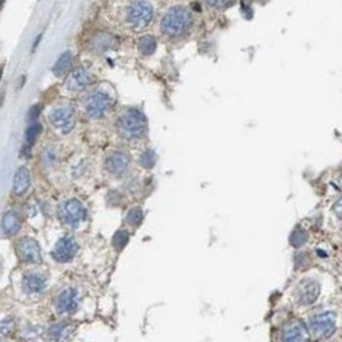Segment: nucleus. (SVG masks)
<instances>
[{"label":"nucleus","mask_w":342,"mask_h":342,"mask_svg":"<svg viewBox=\"0 0 342 342\" xmlns=\"http://www.w3.org/2000/svg\"><path fill=\"white\" fill-rule=\"evenodd\" d=\"M116 130L126 141H137L146 134L148 122L139 109L128 108L123 110L116 121Z\"/></svg>","instance_id":"f257e3e1"},{"label":"nucleus","mask_w":342,"mask_h":342,"mask_svg":"<svg viewBox=\"0 0 342 342\" xmlns=\"http://www.w3.org/2000/svg\"><path fill=\"white\" fill-rule=\"evenodd\" d=\"M192 25L194 17L189 9L185 7H173L161 18L160 31L169 39H178L185 36L191 30Z\"/></svg>","instance_id":"f03ea898"},{"label":"nucleus","mask_w":342,"mask_h":342,"mask_svg":"<svg viewBox=\"0 0 342 342\" xmlns=\"http://www.w3.org/2000/svg\"><path fill=\"white\" fill-rule=\"evenodd\" d=\"M305 325L310 336L324 341L331 338L338 329V317L334 310H319L309 317Z\"/></svg>","instance_id":"7ed1b4c3"},{"label":"nucleus","mask_w":342,"mask_h":342,"mask_svg":"<svg viewBox=\"0 0 342 342\" xmlns=\"http://www.w3.org/2000/svg\"><path fill=\"white\" fill-rule=\"evenodd\" d=\"M153 17V6L148 2H134L127 4L123 12V22L134 32H141L148 28Z\"/></svg>","instance_id":"20e7f679"},{"label":"nucleus","mask_w":342,"mask_h":342,"mask_svg":"<svg viewBox=\"0 0 342 342\" xmlns=\"http://www.w3.org/2000/svg\"><path fill=\"white\" fill-rule=\"evenodd\" d=\"M85 114L90 120H101L111 110L114 99L105 90H95L90 92L84 100Z\"/></svg>","instance_id":"39448f33"},{"label":"nucleus","mask_w":342,"mask_h":342,"mask_svg":"<svg viewBox=\"0 0 342 342\" xmlns=\"http://www.w3.org/2000/svg\"><path fill=\"white\" fill-rule=\"evenodd\" d=\"M58 215L66 225L76 227L86 218V209L77 199H68L59 205Z\"/></svg>","instance_id":"423d86ee"},{"label":"nucleus","mask_w":342,"mask_h":342,"mask_svg":"<svg viewBox=\"0 0 342 342\" xmlns=\"http://www.w3.org/2000/svg\"><path fill=\"white\" fill-rule=\"evenodd\" d=\"M278 342H310V334L305 323L299 319H290L282 324Z\"/></svg>","instance_id":"0eeeda50"},{"label":"nucleus","mask_w":342,"mask_h":342,"mask_svg":"<svg viewBox=\"0 0 342 342\" xmlns=\"http://www.w3.org/2000/svg\"><path fill=\"white\" fill-rule=\"evenodd\" d=\"M49 122L62 134H68L73 130L76 123L75 109L71 105H61L54 108L49 114Z\"/></svg>","instance_id":"6e6552de"},{"label":"nucleus","mask_w":342,"mask_h":342,"mask_svg":"<svg viewBox=\"0 0 342 342\" xmlns=\"http://www.w3.org/2000/svg\"><path fill=\"white\" fill-rule=\"evenodd\" d=\"M130 163H131V159H130L127 153L116 150L108 154L105 161H104V167H105V170L109 175L120 178L126 175V172L130 168Z\"/></svg>","instance_id":"1a4fd4ad"},{"label":"nucleus","mask_w":342,"mask_h":342,"mask_svg":"<svg viewBox=\"0 0 342 342\" xmlns=\"http://www.w3.org/2000/svg\"><path fill=\"white\" fill-rule=\"evenodd\" d=\"M78 306H80V292L73 287L64 289L55 299V310L59 314H73Z\"/></svg>","instance_id":"9d476101"},{"label":"nucleus","mask_w":342,"mask_h":342,"mask_svg":"<svg viewBox=\"0 0 342 342\" xmlns=\"http://www.w3.org/2000/svg\"><path fill=\"white\" fill-rule=\"evenodd\" d=\"M16 250L22 262L32 264L41 262V249L36 240L23 237L16 244Z\"/></svg>","instance_id":"9b49d317"},{"label":"nucleus","mask_w":342,"mask_h":342,"mask_svg":"<svg viewBox=\"0 0 342 342\" xmlns=\"http://www.w3.org/2000/svg\"><path fill=\"white\" fill-rule=\"evenodd\" d=\"M78 253V244L75 239L70 236H64L59 240L51 251V256L58 263L71 262Z\"/></svg>","instance_id":"f8f14e48"},{"label":"nucleus","mask_w":342,"mask_h":342,"mask_svg":"<svg viewBox=\"0 0 342 342\" xmlns=\"http://www.w3.org/2000/svg\"><path fill=\"white\" fill-rule=\"evenodd\" d=\"M320 287L319 283L314 279H304L298 284L295 290V298L300 305L308 306L312 305L317 301L318 296H319Z\"/></svg>","instance_id":"ddd939ff"},{"label":"nucleus","mask_w":342,"mask_h":342,"mask_svg":"<svg viewBox=\"0 0 342 342\" xmlns=\"http://www.w3.org/2000/svg\"><path fill=\"white\" fill-rule=\"evenodd\" d=\"M92 82V75L89 70L78 67L70 75L67 81V87L71 91H82Z\"/></svg>","instance_id":"4468645a"},{"label":"nucleus","mask_w":342,"mask_h":342,"mask_svg":"<svg viewBox=\"0 0 342 342\" xmlns=\"http://www.w3.org/2000/svg\"><path fill=\"white\" fill-rule=\"evenodd\" d=\"M46 278L40 273H27L22 279V289L28 295L41 294L46 289Z\"/></svg>","instance_id":"2eb2a0df"},{"label":"nucleus","mask_w":342,"mask_h":342,"mask_svg":"<svg viewBox=\"0 0 342 342\" xmlns=\"http://www.w3.org/2000/svg\"><path fill=\"white\" fill-rule=\"evenodd\" d=\"M75 325L70 322H58L49 328V338L51 342H67L72 337Z\"/></svg>","instance_id":"dca6fc26"},{"label":"nucleus","mask_w":342,"mask_h":342,"mask_svg":"<svg viewBox=\"0 0 342 342\" xmlns=\"http://www.w3.org/2000/svg\"><path fill=\"white\" fill-rule=\"evenodd\" d=\"M21 225H22V220H21V217L17 211H7L6 214L3 215V219H2V231L7 236L17 235L21 230Z\"/></svg>","instance_id":"f3484780"},{"label":"nucleus","mask_w":342,"mask_h":342,"mask_svg":"<svg viewBox=\"0 0 342 342\" xmlns=\"http://www.w3.org/2000/svg\"><path fill=\"white\" fill-rule=\"evenodd\" d=\"M116 44V37L111 34L108 32H101V34H97L94 39L90 42V47L94 53L103 54L105 51L110 50L111 47Z\"/></svg>","instance_id":"a211bd4d"},{"label":"nucleus","mask_w":342,"mask_h":342,"mask_svg":"<svg viewBox=\"0 0 342 342\" xmlns=\"http://www.w3.org/2000/svg\"><path fill=\"white\" fill-rule=\"evenodd\" d=\"M30 187V170L26 167L18 168L13 180V191L14 194L22 195Z\"/></svg>","instance_id":"6ab92c4d"},{"label":"nucleus","mask_w":342,"mask_h":342,"mask_svg":"<svg viewBox=\"0 0 342 342\" xmlns=\"http://www.w3.org/2000/svg\"><path fill=\"white\" fill-rule=\"evenodd\" d=\"M71 64H72V54L71 51H64L61 56L58 58V61L55 62L53 67V73L56 77H62L66 73L70 71Z\"/></svg>","instance_id":"aec40b11"},{"label":"nucleus","mask_w":342,"mask_h":342,"mask_svg":"<svg viewBox=\"0 0 342 342\" xmlns=\"http://www.w3.org/2000/svg\"><path fill=\"white\" fill-rule=\"evenodd\" d=\"M140 53L144 55H151L156 50V40L153 36H142L137 42Z\"/></svg>","instance_id":"412c9836"},{"label":"nucleus","mask_w":342,"mask_h":342,"mask_svg":"<svg viewBox=\"0 0 342 342\" xmlns=\"http://www.w3.org/2000/svg\"><path fill=\"white\" fill-rule=\"evenodd\" d=\"M42 132V126L39 122H32L26 130L25 139L27 142L28 146H32V145L36 142V140L39 139L40 134Z\"/></svg>","instance_id":"4be33fe9"},{"label":"nucleus","mask_w":342,"mask_h":342,"mask_svg":"<svg viewBox=\"0 0 342 342\" xmlns=\"http://www.w3.org/2000/svg\"><path fill=\"white\" fill-rule=\"evenodd\" d=\"M142 217H144V214H142L141 208H132L126 215V223L130 227H137L141 223Z\"/></svg>","instance_id":"5701e85b"},{"label":"nucleus","mask_w":342,"mask_h":342,"mask_svg":"<svg viewBox=\"0 0 342 342\" xmlns=\"http://www.w3.org/2000/svg\"><path fill=\"white\" fill-rule=\"evenodd\" d=\"M306 241H308V234L304 231L303 228H296L290 237V242L295 248H301Z\"/></svg>","instance_id":"b1692460"},{"label":"nucleus","mask_w":342,"mask_h":342,"mask_svg":"<svg viewBox=\"0 0 342 342\" xmlns=\"http://www.w3.org/2000/svg\"><path fill=\"white\" fill-rule=\"evenodd\" d=\"M128 237H130V235H128L127 231H125V230L118 231L113 237L114 249H116V250H122V249L127 245Z\"/></svg>","instance_id":"393cba45"},{"label":"nucleus","mask_w":342,"mask_h":342,"mask_svg":"<svg viewBox=\"0 0 342 342\" xmlns=\"http://www.w3.org/2000/svg\"><path fill=\"white\" fill-rule=\"evenodd\" d=\"M155 154L151 150L144 151L141 154V156H140V164L144 168H153L154 164H155Z\"/></svg>","instance_id":"a878e982"},{"label":"nucleus","mask_w":342,"mask_h":342,"mask_svg":"<svg viewBox=\"0 0 342 342\" xmlns=\"http://www.w3.org/2000/svg\"><path fill=\"white\" fill-rule=\"evenodd\" d=\"M12 320L9 318L7 319H0V336H3V334H7L9 331L12 329Z\"/></svg>","instance_id":"bb28decb"},{"label":"nucleus","mask_w":342,"mask_h":342,"mask_svg":"<svg viewBox=\"0 0 342 342\" xmlns=\"http://www.w3.org/2000/svg\"><path fill=\"white\" fill-rule=\"evenodd\" d=\"M40 110H41V106H40L39 104H36V105H34V106H31L30 111H28V120H31V121L36 120V118L39 117Z\"/></svg>","instance_id":"cd10ccee"},{"label":"nucleus","mask_w":342,"mask_h":342,"mask_svg":"<svg viewBox=\"0 0 342 342\" xmlns=\"http://www.w3.org/2000/svg\"><path fill=\"white\" fill-rule=\"evenodd\" d=\"M208 6L217 7V8H222V7L231 6V4H230V3H223V2H214V3H208Z\"/></svg>","instance_id":"c85d7f7f"},{"label":"nucleus","mask_w":342,"mask_h":342,"mask_svg":"<svg viewBox=\"0 0 342 342\" xmlns=\"http://www.w3.org/2000/svg\"><path fill=\"white\" fill-rule=\"evenodd\" d=\"M3 72H4V63L0 66V81H2V77H3Z\"/></svg>","instance_id":"c756f323"},{"label":"nucleus","mask_w":342,"mask_h":342,"mask_svg":"<svg viewBox=\"0 0 342 342\" xmlns=\"http://www.w3.org/2000/svg\"><path fill=\"white\" fill-rule=\"evenodd\" d=\"M0 342H2V341H0Z\"/></svg>","instance_id":"7c9ffc66"}]
</instances>
